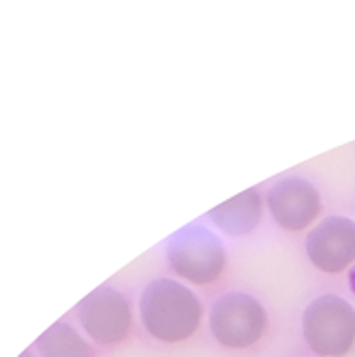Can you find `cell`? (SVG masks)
<instances>
[{
	"label": "cell",
	"mask_w": 355,
	"mask_h": 357,
	"mask_svg": "<svg viewBox=\"0 0 355 357\" xmlns=\"http://www.w3.org/2000/svg\"><path fill=\"white\" fill-rule=\"evenodd\" d=\"M302 334L315 353L345 357L355 347V308L338 296H319L304 310Z\"/></svg>",
	"instance_id": "obj_3"
},
{
	"label": "cell",
	"mask_w": 355,
	"mask_h": 357,
	"mask_svg": "<svg viewBox=\"0 0 355 357\" xmlns=\"http://www.w3.org/2000/svg\"><path fill=\"white\" fill-rule=\"evenodd\" d=\"M264 199L257 188L242 190L229 202H225L208 212L212 222L227 236H246L262 220Z\"/></svg>",
	"instance_id": "obj_8"
},
{
	"label": "cell",
	"mask_w": 355,
	"mask_h": 357,
	"mask_svg": "<svg viewBox=\"0 0 355 357\" xmlns=\"http://www.w3.org/2000/svg\"><path fill=\"white\" fill-rule=\"evenodd\" d=\"M165 252L172 270L192 284H210L218 280L227 266L222 242L197 222L186 225L174 234L167 240Z\"/></svg>",
	"instance_id": "obj_2"
},
{
	"label": "cell",
	"mask_w": 355,
	"mask_h": 357,
	"mask_svg": "<svg viewBox=\"0 0 355 357\" xmlns=\"http://www.w3.org/2000/svg\"><path fill=\"white\" fill-rule=\"evenodd\" d=\"M349 280H351V291L355 294V268L351 270V274H349Z\"/></svg>",
	"instance_id": "obj_10"
},
{
	"label": "cell",
	"mask_w": 355,
	"mask_h": 357,
	"mask_svg": "<svg viewBox=\"0 0 355 357\" xmlns=\"http://www.w3.org/2000/svg\"><path fill=\"white\" fill-rule=\"evenodd\" d=\"M82 326L96 342L118 344L133 328V312L126 298L112 287H99L80 302Z\"/></svg>",
	"instance_id": "obj_5"
},
{
	"label": "cell",
	"mask_w": 355,
	"mask_h": 357,
	"mask_svg": "<svg viewBox=\"0 0 355 357\" xmlns=\"http://www.w3.org/2000/svg\"><path fill=\"white\" fill-rule=\"evenodd\" d=\"M268 208L274 220L287 231H302L324 210L319 190L304 178L278 180L268 192Z\"/></svg>",
	"instance_id": "obj_7"
},
{
	"label": "cell",
	"mask_w": 355,
	"mask_h": 357,
	"mask_svg": "<svg viewBox=\"0 0 355 357\" xmlns=\"http://www.w3.org/2000/svg\"><path fill=\"white\" fill-rule=\"evenodd\" d=\"M37 349L43 357H94L90 344L67 323H54L45 330L37 340Z\"/></svg>",
	"instance_id": "obj_9"
},
{
	"label": "cell",
	"mask_w": 355,
	"mask_h": 357,
	"mask_svg": "<svg viewBox=\"0 0 355 357\" xmlns=\"http://www.w3.org/2000/svg\"><path fill=\"white\" fill-rule=\"evenodd\" d=\"M20 357H32V355H28V353H22Z\"/></svg>",
	"instance_id": "obj_11"
},
{
	"label": "cell",
	"mask_w": 355,
	"mask_h": 357,
	"mask_svg": "<svg viewBox=\"0 0 355 357\" xmlns=\"http://www.w3.org/2000/svg\"><path fill=\"white\" fill-rule=\"evenodd\" d=\"M142 323L160 342H184L204 319V304L188 287L172 278L152 280L139 298Z\"/></svg>",
	"instance_id": "obj_1"
},
{
	"label": "cell",
	"mask_w": 355,
	"mask_h": 357,
	"mask_svg": "<svg viewBox=\"0 0 355 357\" xmlns=\"http://www.w3.org/2000/svg\"><path fill=\"white\" fill-rule=\"evenodd\" d=\"M268 328L266 308L248 294H225L210 310V330L227 349H248Z\"/></svg>",
	"instance_id": "obj_4"
},
{
	"label": "cell",
	"mask_w": 355,
	"mask_h": 357,
	"mask_svg": "<svg viewBox=\"0 0 355 357\" xmlns=\"http://www.w3.org/2000/svg\"><path fill=\"white\" fill-rule=\"evenodd\" d=\"M306 252L321 272H345L355 264V220L345 216L321 220L306 238Z\"/></svg>",
	"instance_id": "obj_6"
}]
</instances>
